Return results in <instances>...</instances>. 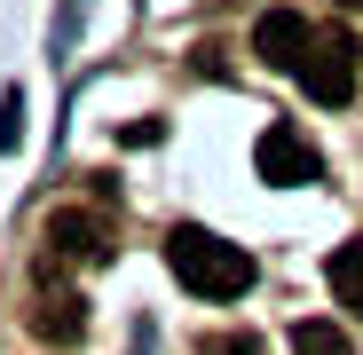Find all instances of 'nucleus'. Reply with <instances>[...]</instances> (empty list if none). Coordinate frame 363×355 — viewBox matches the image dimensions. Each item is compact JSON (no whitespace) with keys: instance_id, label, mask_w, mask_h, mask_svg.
Returning <instances> with one entry per match:
<instances>
[{"instance_id":"6e6552de","label":"nucleus","mask_w":363,"mask_h":355,"mask_svg":"<svg viewBox=\"0 0 363 355\" xmlns=\"http://www.w3.org/2000/svg\"><path fill=\"white\" fill-rule=\"evenodd\" d=\"M292 355H355V339L316 316V324H292Z\"/></svg>"},{"instance_id":"39448f33","label":"nucleus","mask_w":363,"mask_h":355,"mask_svg":"<svg viewBox=\"0 0 363 355\" xmlns=\"http://www.w3.org/2000/svg\"><path fill=\"white\" fill-rule=\"evenodd\" d=\"M308 47H316V32H308V16H300V9H261L253 55H261L269 72H300V64H308Z\"/></svg>"},{"instance_id":"9b49d317","label":"nucleus","mask_w":363,"mask_h":355,"mask_svg":"<svg viewBox=\"0 0 363 355\" xmlns=\"http://www.w3.org/2000/svg\"><path fill=\"white\" fill-rule=\"evenodd\" d=\"M198 355H269V347H261L253 332H213V339H206Z\"/></svg>"},{"instance_id":"0eeeda50","label":"nucleus","mask_w":363,"mask_h":355,"mask_svg":"<svg viewBox=\"0 0 363 355\" xmlns=\"http://www.w3.org/2000/svg\"><path fill=\"white\" fill-rule=\"evenodd\" d=\"M332 292H340V308H355V316H363V237L332 253Z\"/></svg>"},{"instance_id":"9d476101","label":"nucleus","mask_w":363,"mask_h":355,"mask_svg":"<svg viewBox=\"0 0 363 355\" xmlns=\"http://www.w3.org/2000/svg\"><path fill=\"white\" fill-rule=\"evenodd\" d=\"M79 24H87V0H64V16H55V55H72V40H79Z\"/></svg>"},{"instance_id":"1a4fd4ad","label":"nucleus","mask_w":363,"mask_h":355,"mask_svg":"<svg viewBox=\"0 0 363 355\" xmlns=\"http://www.w3.org/2000/svg\"><path fill=\"white\" fill-rule=\"evenodd\" d=\"M24 142V95L9 87V95H0V150H16Z\"/></svg>"},{"instance_id":"f03ea898","label":"nucleus","mask_w":363,"mask_h":355,"mask_svg":"<svg viewBox=\"0 0 363 355\" xmlns=\"http://www.w3.org/2000/svg\"><path fill=\"white\" fill-rule=\"evenodd\" d=\"M40 245H48L55 269H103V261L118 253V229H111V213H95V205H64V213H48Z\"/></svg>"},{"instance_id":"20e7f679","label":"nucleus","mask_w":363,"mask_h":355,"mask_svg":"<svg viewBox=\"0 0 363 355\" xmlns=\"http://www.w3.org/2000/svg\"><path fill=\"white\" fill-rule=\"evenodd\" d=\"M253 166H261V182H269V190H300V182H316V174H324L316 142L300 135V127H269V135L253 142Z\"/></svg>"},{"instance_id":"7ed1b4c3","label":"nucleus","mask_w":363,"mask_h":355,"mask_svg":"<svg viewBox=\"0 0 363 355\" xmlns=\"http://www.w3.org/2000/svg\"><path fill=\"white\" fill-rule=\"evenodd\" d=\"M355 64H363V47H355L347 32H316L308 64H300L292 79L308 87V103H347V95H355Z\"/></svg>"},{"instance_id":"423d86ee","label":"nucleus","mask_w":363,"mask_h":355,"mask_svg":"<svg viewBox=\"0 0 363 355\" xmlns=\"http://www.w3.org/2000/svg\"><path fill=\"white\" fill-rule=\"evenodd\" d=\"M32 332L55 339V347L87 339V300H79V292H40V300H32Z\"/></svg>"},{"instance_id":"f8f14e48","label":"nucleus","mask_w":363,"mask_h":355,"mask_svg":"<svg viewBox=\"0 0 363 355\" xmlns=\"http://www.w3.org/2000/svg\"><path fill=\"white\" fill-rule=\"evenodd\" d=\"M340 9H355V16H363V0H340Z\"/></svg>"},{"instance_id":"f257e3e1","label":"nucleus","mask_w":363,"mask_h":355,"mask_svg":"<svg viewBox=\"0 0 363 355\" xmlns=\"http://www.w3.org/2000/svg\"><path fill=\"white\" fill-rule=\"evenodd\" d=\"M166 269L182 276V292H198V300H245L253 292V253L213 237V229H198V221L166 229Z\"/></svg>"}]
</instances>
